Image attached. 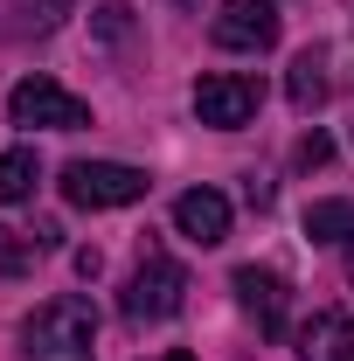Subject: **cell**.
Instances as JSON below:
<instances>
[{"label": "cell", "mask_w": 354, "mask_h": 361, "mask_svg": "<svg viewBox=\"0 0 354 361\" xmlns=\"http://www.w3.org/2000/svg\"><path fill=\"white\" fill-rule=\"evenodd\" d=\"M21 361H97V313L77 292H56L21 319Z\"/></svg>", "instance_id": "6da1fadb"}, {"label": "cell", "mask_w": 354, "mask_h": 361, "mask_svg": "<svg viewBox=\"0 0 354 361\" xmlns=\"http://www.w3.org/2000/svg\"><path fill=\"white\" fill-rule=\"evenodd\" d=\"M181 306H188V271H181L160 243H146L139 264H133V278H126V292H118L126 326H160V319H174Z\"/></svg>", "instance_id": "7a4b0ae2"}, {"label": "cell", "mask_w": 354, "mask_h": 361, "mask_svg": "<svg viewBox=\"0 0 354 361\" xmlns=\"http://www.w3.org/2000/svg\"><path fill=\"white\" fill-rule=\"evenodd\" d=\"M153 180L146 167H126V160H70L63 167V202L70 209H133Z\"/></svg>", "instance_id": "3957f363"}, {"label": "cell", "mask_w": 354, "mask_h": 361, "mask_svg": "<svg viewBox=\"0 0 354 361\" xmlns=\"http://www.w3.org/2000/svg\"><path fill=\"white\" fill-rule=\"evenodd\" d=\"M7 118L14 126H42V133H77V126H90V104L77 97V90H63L56 77H21V84L7 90Z\"/></svg>", "instance_id": "277c9868"}, {"label": "cell", "mask_w": 354, "mask_h": 361, "mask_svg": "<svg viewBox=\"0 0 354 361\" xmlns=\"http://www.w3.org/2000/svg\"><path fill=\"white\" fill-rule=\"evenodd\" d=\"M257 104H264V84H257L250 70H209V77L195 84V118H202V126H216V133L250 126V118H257Z\"/></svg>", "instance_id": "5b68a950"}, {"label": "cell", "mask_w": 354, "mask_h": 361, "mask_svg": "<svg viewBox=\"0 0 354 361\" xmlns=\"http://www.w3.org/2000/svg\"><path fill=\"white\" fill-rule=\"evenodd\" d=\"M216 49H229V56H264V49H278V35H285V14H278V0H222L216 14Z\"/></svg>", "instance_id": "8992f818"}, {"label": "cell", "mask_w": 354, "mask_h": 361, "mask_svg": "<svg viewBox=\"0 0 354 361\" xmlns=\"http://www.w3.org/2000/svg\"><path fill=\"white\" fill-rule=\"evenodd\" d=\"M236 306H243V319H257V334L264 341H285V313H292V292H285V278L271 264H236Z\"/></svg>", "instance_id": "52a82bcc"}, {"label": "cell", "mask_w": 354, "mask_h": 361, "mask_svg": "<svg viewBox=\"0 0 354 361\" xmlns=\"http://www.w3.org/2000/svg\"><path fill=\"white\" fill-rule=\"evenodd\" d=\"M174 229L195 243V250H216L222 236H229V195H216V188H188L174 202Z\"/></svg>", "instance_id": "ba28073f"}, {"label": "cell", "mask_w": 354, "mask_h": 361, "mask_svg": "<svg viewBox=\"0 0 354 361\" xmlns=\"http://www.w3.org/2000/svg\"><path fill=\"white\" fill-rule=\"evenodd\" d=\"M299 361H354V319L348 313H312L299 326Z\"/></svg>", "instance_id": "9c48e42d"}, {"label": "cell", "mask_w": 354, "mask_h": 361, "mask_svg": "<svg viewBox=\"0 0 354 361\" xmlns=\"http://www.w3.org/2000/svg\"><path fill=\"white\" fill-rule=\"evenodd\" d=\"M70 7H77V0H7V21H0V28H7L14 42H28V35H56Z\"/></svg>", "instance_id": "30bf717a"}, {"label": "cell", "mask_w": 354, "mask_h": 361, "mask_svg": "<svg viewBox=\"0 0 354 361\" xmlns=\"http://www.w3.org/2000/svg\"><path fill=\"white\" fill-rule=\"evenodd\" d=\"M285 97H292V111H319V104H326V56H319V49H306V56L292 63Z\"/></svg>", "instance_id": "8fae6325"}, {"label": "cell", "mask_w": 354, "mask_h": 361, "mask_svg": "<svg viewBox=\"0 0 354 361\" xmlns=\"http://www.w3.org/2000/svg\"><path fill=\"white\" fill-rule=\"evenodd\" d=\"M35 180H42L35 146H7V153H0V202H28V195H35Z\"/></svg>", "instance_id": "7c38bea8"}, {"label": "cell", "mask_w": 354, "mask_h": 361, "mask_svg": "<svg viewBox=\"0 0 354 361\" xmlns=\"http://www.w3.org/2000/svg\"><path fill=\"white\" fill-rule=\"evenodd\" d=\"M306 236L312 243H354V202H312Z\"/></svg>", "instance_id": "4fadbf2b"}, {"label": "cell", "mask_w": 354, "mask_h": 361, "mask_svg": "<svg viewBox=\"0 0 354 361\" xmlns=\"http://www.w3.org/2000/svg\"><path fill=\"white\" fill-rule=\"evenodd\" d=\"M97 35H104V49H133V0H104L97 7Z\"/></svg>", "instance_id": "5bb4252c"}, {"label": "cell", "mask_w": 354, "mask_h": 361, "mask_svg": "<svg viewBox=\"0 0 354 361\" xmlns=\"http://www.w3.org/2000/svg\"><path fill=\"white\" fill-rule=\"evenodd\" d=\"M28 264H35V243L14 236V229H0V278H21Z\"/></svg>", "instance_id": "9a60e30c"}, {"label": "cell", "mask_w": 354, "mask_h": 361, "mask_svg": "<svg viewBox=\"0 0 354 361\" xmlns=\"http://www.w3.org/2000/svg\"><path fill=\"white\" fill-rule=\"evenodd\" d=\"M326 160H334V139L312 126V133L299 139V146H292V167H299V174H312V167H326Z\"/></svg>", "instance_id": "2e32d148"}, {"label": "cell", "mask_w": 354, "mask_h": 361, "mask_svg": "<svg viewBox=\"0 0 354 361\" xmlns=\"http://www.w3.org/2000/svg\"><path fill=\"white\" fill-rule=\"evenodd\" d=\"M70 264H77V278H97V271H104V257H97V243H84Z\"/></svg>", "instance_id": "e0dca14e"}, {"label": "cell", "mask_w": 354, "mask_h": 361, "mask_svg": "<svg viewBox=\"0 0 354 361\" xmlns=\"http://www.w3.org/2000/svg\"><path fill=\"white\" fill-rule=\"evenodd\" d=\"M153 361H195V355H188V348H174V355H153Z\"/></svg>", "instance_id": "ac0fdd59"}, {"label": "cell", "mask_w": 354, "mask_h": 361, "mask_svg": "<svg viewBox=\"0 0 354 361\" xmlns=\"http://www.w3.org/2000/svg\"><path fill=\"white\" fill-rule=\"evenodd\" d=\"M174 7H202V0H174Z\"/></svg>", "instance_id": "d6986e66"}, {"label": "cell", "mask_w": 354, "mask_h": 361, "mask_svg": "<svg viewBox=\"0 0 354 361\" xmlns=\"http://www.w3.org/2000/svg\"><path fill=\"white\" fill-rule=\"evenodd\" d=\"M348 285H354V264H348Z\"/></svg>", "instance_id": "ffe728a7"}]
</instances>
